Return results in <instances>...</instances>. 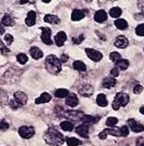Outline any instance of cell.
Listing matches in <instances>:
<instances>
[{
	"label": "cell",
	"mask_w": 144,
	"mask_h": 146,
	"mask_svg": "<svg viewBox=\"0 0 144 146\" xmlns=\"http://www.w3.org/2000/svg\"><path fill=\"white\" fill-rule=\"evenodd\" d=\"M43 139L50 146H61L65 142V137L54 128L47 129L43 134Z\"/></svg>",
	"instance_id": "6da1fadb"
},
{
	"label": "cell",
	"mask_w": 144,
	"mask_h": 146,
	"mask_svg": "<svg viewBox=\"0 0 144 146\" xmlns=\"http://www.w3.org/2000/svg\"><path fill=\"white\" fill-rule=\"evenodd\" d=\"M45 67L52 74H58L61 71V61L55 55H49L45 59Z\"/></svg>",
	"instance_id": "7a4b0ae2"
},
{
	"label": "cell",
	"mask_w": 144,
	"mask_h": 146,
	"mask_svg": "<svg viewBox=\"0 0 144 146\" xmlns=\"http://www.w3.org/2000/svg\"><path fill=\"white\" fill-rule=\"evenodd\" d=\"M130 100V98L129 96L125 94V92H119V94H117L115 98H114V100L112 102V108L115 111L119 109L121 106H126L128 104V102Z\"/></svg>",
	"instance_id": "3957f363"
},
{
	"label": "cell",
	"mask_w": 144,
	"mask_h": 146,
	"mask_svg": "<svg viewBox=\"0 0 144 146\" xmlns=\"http://www.w3.org/2000/svg\"><path fill=\"white\" fill-rule=\"evenodd\" d=\"M18 134L23 139H31L35 135V128L31 126H23L18 129Z\"/></svg>",
	"instance_id": "277c9868"
},
{
	"label": "cell",
	"mask_w": 144,
	"mask_h": 146,
	"mask_svg": "<svg viewBox=\"0 0 144 146\" xmlns=\"http://www.w3.org/2000/svg\"><path fill=\"white\" fill-rule=\"evenodd\" d=\"M108 134H111L113 137H121V128H107L103 131L99 133V139L104 140Z\"/></svg>",
	"instance_id": "5b68a950"
},
{
	"label": "cell",
	"mask_w": 144,
	"mask_h": 146,
	"mask_svg": "<svg viewBox=\"0 0 144 146\" xmlns=\"http://www.w3.org/2000/svg\"><path fill=\"white\" fill-rule=\"evenodd\" d=\"M85 53H86V55L88 56V58H89L90 60L95 61V62H98V61H100V60L102 59V57H103V56H102V54L100 53L99 50H93V48H86Z\"/></svg>",
	"instance_id": "8992f818"
},
{
	"label": "cell",
	"mask_w": 144,
	"mask_h": 146,
	"mask_svg": "<svg viewBox=\"0 0 144 146\" xmlns=\"http://www.w3.org/2000/svg\"><path fill=\"white\" fill-rule=\"evenodd\" d=\"M13 100L15 101L19 106H23V105H25L26 103H27L28 97L26 94H24V92H22V91H16V92L14 94Z\"/></svg>",
	"instance_id": "52a82bcc"
},
{
	"label": "cell",
	"mask_w": 144,
	"mask_h": 146,
	"mask_svg": "<svg viewBox=\"0 0 144 146\" xmlns=\"http://www.w3.org/2000/svg\"><path fill=\"white\" fill-rule=\"evenodd\" d=\"M42 35H41V40L44 42L46 45L52 44V39H51V29L47 27H42Z\"/></svg>",
	"instance_id": "ba28073f"
},
{
	"label": "cell",
	"mask_w": 144,
	"mask_h": 146,
	"mask_svg": "<svg viewBox=\"0 0 144 146\" xmlns=\"http://www.w3.org/2000/svg\"><path fill=\"white\" fill-rule=\"evenodd\" d=\"M65 116L73 119V120H82L85 114L82 111H68L65 113Z\"/></svg>",
	"instance_id": "9c48e42d"
},
{
	"label": "cell",
	"mask_w": 144,
	"mask_h": 146,
	"mask_svg": "<svg viewBox=\"0 0 144 146\" xmlns=\"http://www.w3.org/2000/svg\"><path fill=\"white\" fill-rule=\"evenodd\" d=\"M79 92L84 97H90L94 94V88H93V86L89 85V84H84V85H82V86L80 87Z\"/></svg>",
	"instance_id": "30bf717a"
},
{
	"label": "cell",
	"mask_w": 144,
	"mask_h": 146,
	"mask_svg": "<svg viewBox=\"0 0 144 146\" xmlns=\"http://www.w3.org/2000/svg\"><path fill=\"white\" fill-rule=\"evenodd\" d=\"M128 126L133 132H142L144 130V126L141 123H137L135 119H128Z\"/></svg>",
	"instance_id": "8fae6325"
},
{
	"label": "cell",
	"mask_w": 144,
	"mask_h": 146,
	"mask_svg": "<svg viewBox=\"0 0 144 146\" xmlns=\"http://www.w3.org/2000/svg\"><path fill=\"white\" fill-rule=\"evenodd\" d=\"M114 44H115V46L118 47V48H125V47L128 46V40H127L126 36H118L116 39H115Z\"/></svg>",
	"instance_id": "7c38bea8"
},
{
	"label": "cell",
	"mask_w": 144,
	"mask_h": 146,
	"mask_svg": "<svg viewBox=\"0 0 144 146\" xmlns=\"http://www.w3.org/2000/svg\"><path fill=\"white\" fill-rule=\"evenodd\" d=\"M66 40H67V35H66L63 31L58 32V33L55 36V39H54L56 45L59 46V47H60V46H63V44H65Z\"/></svg>",
	"instance_id": "4fadbf2b"
},
{
	"label": "cell",
	"mask_w": 144,
	"mask_h": 146,
	"mask_svg": "<svg viewBox=\"0 0 144 146\" xmlns=\"http://www.w3.org/2000/svg\"><path fill=\"white\" fill-rule=\"evenodd\" d=\"M94 18L97 23H103V22L107 21V18H108V14H107V12L104 10H99V11H97L95 13Z\"/></svg>",
	"instance_id": "5bb4252c"
},
{
	"label": "cell",
	"mask_w": 144,
	"mask_h": 146,
	"mask_svg": "<svg viewBox=\"0 0 144 146\" xmlns=\"http://www.w3.org/2000/svg\"><path fill=\"white\" fill-rule=\"evenodd\" d=\"M66 103H67L68 106H70V108H74V106H77L79 104V99H77V97L75 94H69V96L67 97V99H66Z\"/></svg>",
	"instance_id": "9a60e30c"
},
{
	"label": "cell",
	"mask_w": 144,
	"mask_h": 146,
	"mask_svg": "<svg viewBox=\"0 0 144 146\" xmlns=\"http://www.w3.org/2000/svg\"><path fill=\"white\" fill-rule=\"evenodd\" d=\"M36 16L37 14L35 11H29L26 16V19H25V23L27 25L28 27H31L36 24Z\"/></svg>",
	"instance_id": "2e32d148"
},
{
	"label": "cell",
	"mask_w": 144,
	"mask_h": 146,
	"mask_svg": "<svg viewBox=\"0 0 144 146\" xmlns=\"http://www.w3.org/2000/svg\"><path fill=\"white\" fill-rule=\"evenodd\" d=\"M85 16V12L82 11V10H73V12L71 14V19L73 22H77V21H81Z\"/></svg>",
	"instance_id": "e0dca14e"
},
{
	"label": "cell",
	"mask_w": 144,
	"mask_h": 146,
	"mask_svg": "<svg viewBox=\"0 0 144 146\" xmlns=\"http://www.w3.org/2000/svg\"><path fill=\"white\" fill-rule=\"evenodd\" d=\"M30 55L33 59H40L43 57V52L38 46H32L30 48Z\"/></svg>",
	"instance_id": "ac0fdd59"
},
{
	"label": "cell",
	"mask_w": 144,
	"mask_h": 146,
	"mask_svg": "<svg viewBox=\"0 0 144 146\" xmlns=\"http://www.w3.org/2000/svg\"><path fill=\"white\" fill-rule=\"evenodd\" d=\"M15 24V21H14L13 16H11L10 14H5V16L2 17V22H1V25L3 26H9V27H12Z\"/></svg>",
	"instance_id": "d6986e66"
},
{
	"label": "cell",
	"mask_w": 144,
	"mask_h": 146,
	"mask_svg": "<svg viewBox=\"0 0 144 146\" xmlns=\"http://www.w3.org/2000/svg\"><path fill=\"white\" fill-rule=\"evenodd\" d=\"M115 85H116V80H115V78H112V76L105 78L103 80V82H102V86L104 88H112Z\"/></svg>",
	"instance_id": "ffe728a7"
},
{
	"label": "cell",
	"mask_w": 144,
	"mask_h": 146,
	"mask_svg": "<svg viewBox=\"0 0 144 146\" xmlns=\"http://www.w3.org/2000/svg\"><path fill=\"white\" fill-rule=\"evenodd\" d=\"M51 99H52V97H51V95L49 94V92H43V94H41L39 98H37L36 99V103L37 104L46 103V102H49Z\"/></svg>",
	"instance_id": "44dd1931"
},
{
	"label": "cell",
	"mask_w": 144,
	"mask_h": 146,
	"mask_svg": "<svg viewBox=\"0 0 144 146\" xmlns=\"http://www.w3.org/2000/svg\"><path fill=\"white\" fill-rule=\"evenodd\" d=\"M44 22L49 24H58L60 22V19L58 18L57 15L54 14H46L44 16Z\"/></svg>",
	"instance_id": "7402d4cb"
},
{
	"label": "cell",
	"mask_w": 144,
	"mask_h": 146,
	"mask_svg": "<svg viewBox=\"0 0 144 146\" xmlns=\"http://www.w3.org/2000/svg\"><path fill=\"white\" fill-rule=\"evenodd\" d=\"M77 133L82 137H88V127L86 125H81L77 128Z\"/></svg>",
	"instance_id": "603a6c76"
},
{
	"label": "cell",
	"mask_w": 144,
	"mask_h": 146,
	"mask_svg": "<svg viewBox=\"0 0 144 146\" xmlns=\"http://www.w3.org/2000/svg\"><path fill=\"white\" fill-rule=\"evenodd\" d=\"M115 64H116V68L118 69V70H122V71H125L128 67H129V61L127 59H119L118 61H116L115 62Z\"/></svg>",
	"instance_id": "cb8c5ba5"
},
{
	"label": "cell",
	"mask_w": 144,
	"mask_h": 146,
	"mask_svg": "<svg viewBox=\"0 0 144 146\" xmlns=\"http://www.w3.org/2000/svg\"><path fill=\"white\" fill-rule=\"evenodd\" d=\"M96 102H97V104L99 105V106H101V108H104V106L108 105V99H107V97L104 96L103 94H100V95L97 96Z\"/></svg>",
	"instance_id": "d4e9b609"
},
{
	"label": "cell",
	"mask_w": 144,
	"mask_h": 146,
	"mask_svg": "<svg viewBox=\"0 0 144 146\" xmlns=\"http://www.w3.org/2000/svg\"><path fill=\"white\" fill-rule=\"evenodd\" d=\"M83 121H84V125H89V123H97L98 120H99V117L98 116H90V115H85L83 119H82Z\"/></svg>",
	"instance_id": "484cf974"
},
{
	"label": "cell",
	"mask_w": 144,
	"mask_h": 146,
	"mask_svg": "<svg viewBox=\"0 0 144 146\" xmlns=\"http://www.w3.org/2000/svg\"><path fill=\"white\" fill-rule=\"evenodd\" d=\"M114 25H115V27H116L117 29H121V30H124V29H126V28L128 27V23H127L125 19H123V18L116 19Z\"/></svg>",
	"instance_id": "4316f807"
},
{
	"label": "cell",
	"mask_w": 144,
	"mask_h": 146,
	"mask_svg": "<svg viewBox=\"0 0 144 146\" xmlns=\"http://www.w3.org/2000/svg\"><path fill=\"white\" fill-rule=\"evenodd\" d=\"M73 68L75 69L77 71H80V72H84L86 71V66L84 62H82L80 60H77L73 62Z\"/></svg>",
	"instance_id": "83f0119b"
},
{
	"label": "cell",
	"mask_w": 144,
	"mask_h": 146,
	"mask_svg": "<svg viewBox=\"0 0 144 146\" xmlns=\"http://www.w3.org/2000/svg\"><path fill=\"white\" fill-rule=\"evenodd\" d=\"M110 15H111L112 17L118 19V17L122 15V9L118 8V7H114V8H112V9L110 10Z\"/></svg>",
	"instance_id": "f1b7e54d"
},
{
	"label": "cell",
	"mask_w": 144,
	"mask_h": 146,
	"mask_svg": "<svg viewBox=\"0 0 144 146\" xmlns=\"http://www.w3.org/2000/svg\"><path fill=\"white\" fill-rule=\"evenodd\" d=\"M69 96V91L65 88H60L55 91V97L56 98H67Z\"/></svg>",
	"instance_id": "f546056e"
},
{
	"label": "cell",
	"mask_w": 144,
	"mask_h": 146,
	"mask_svg": "<svg viewBox=\"0 0 144 146\" xmlns=\"http://www.w3.org/2000/svg\"><path fill=\"white\" fill-rule=\"evenodd\" d=\"M60 128L63 129V131H72L73 130V123L68 121V120H65L63 123H60Z\"/></svg>",
	"instance_id": "4dcf8cb0"
},
{
	"label": "cell",
	"mask_w": 144,
	"mask_h": 146,
	"mask_svg": "<svg viewBox=\"0 0 144 146\" xmlns=\"http://www.w3.org/2000/svg\"><path fill=\"white\" fill-rule=\"evenodd\" d=\"M67 145L68 146H80L81 145V141L75 139V137H68Z\"/></svg>",
	"instance_id": "1f68e13d"
},
{
	"label": "cell",
	"mask_w": 144,
	"mask_h": 146,
	"mask_svg": "<svg viewBox=\"0 0 144 146\" xmlns=\"http://www.w3.org/2000/svg\"><path fill=\"white\" fill-rule=\"evenodd\" d=\"M16 59H17V61L21 64H25L28 61V57H27V55H25V54H18L17 56H16Z\"/></svg>",
	"instance_id": "d6a6232c"
},
{
	"label": "cell",
	"mask_w": 144,
	"mask_h": 146,
	"mask_svg": "<svg viewBox=\"0 0 144 146\" xmlns=\"http://www.w3.org/2000/svg\"><path fill=\"white\" fill-rule=\"evenodd\" d=\"M110 59L112 60L113 62H116V61H118L119 59H122V57H121V54H119V53L113 52V53L110 54Z\"/></svg>",
	"instance_id": "836d02e7"
},
{
	"label": "cell",
	"mask_w": 144,
	"mask_h": 146,
	"mask_svg": "<svg viewBox=\"0 0 144 146\" xmlns=\"http://www.w3.org/2000/svg\"><path fill=\"white\" fill-rule=\"evenodd\" d=\"M135 33L139 36H144V24H141L135 28Z\"/></svg>",
	"instance_id": "e575fe53"
},
{
	"label": "cell",
	"mask_w": 144,
	"mask_h": 146,
	"mask_svg": "<svg viewBox=\"0 0 144 146\" xmlns=\"http://www.w3.org/2000/svg\"><path fill=\"white\" fill-rule=\"evenodd\" d=\"M0 50H1V53H2L3 55H7V54H9L10 53L9 48L5 46V42L1 41V40H0Z\"/></svg>",
	"instance_id": "d590c367"
},
{
	"label": "cell",
	"mask_w": 144,
	"mask_h": 146,
	"mask_svg": "<svg viewBox=\"0 0 144 146\" xmlns=\"http://www.w3.org/2000/svg\"><path fill=\"white\" fill-rule=\"evenodd\" d=\"M118 121V119L116 117H109L107 119V126H110V127H113V126H115Z\"/></svg>",
	"instance_id": "8d00e7d4"
},
{
	"label": "cell",
	"mask_w": 144,
	"mask_h": 146,
	"mask_svg": "<svg viewBox=\"0 0 144 146\" xmlns=\"http://www.w3.org/2000/svg\"><path fill=\"white\" fill-rule=\"evenodd\" d=\"M9 123L7 121V120H5V119H1L0 120V130L1 131H5V130H7V129H9Z\"/></svg>",
	"instance_id": "74e56055"
},
{
	"label": "cell",
	"mask_w": 144,
	"mask_h": 146,
	"mask_svg": "<svg viewBox=\"0 0 144 146\" xmlns=\"http://www.w3.org/2000/svg\"><path fill=\"white\" fill-rule=\"evenodd\" d=\"M8 101L7 99V95H5V92L3 90H1L0 89V104H3Z\"/></svg>",
	"instance_id": "f35d334b"
},
{
	"label": "cell",
	"mask_w": 144,
	"mask_h": 146,
	"mask_svg": "<svg viewBox=\"0 0 144 146\" xmlns=\"http://www.w3.org/2000/svg\"><path fill=\"white\" fill-rule=\"evenodd\" d=\"M5 43L8 44V45H11L12 43H13V41H14V38H13V36H11V35H5Z\"/></svg>",
	"instance_id": "ab89813d"
},
{
	"label": "cell",
	"mask_w": 144,
	"mask_h": 146,
	"mask_svg": "<svg viewBox=\"0 0 144 146\" xmlns=\"http://www.w3.org/2000/svg\"><path fill=\"white\" fill-rule=\"evenodd\" d=\"M129 134V128L126 126H123L121 128V137H127Z\"/></svg>",
	"instance_id": "60d3db41"
},
{
	"label": "cell",
	"mask_w": 144,
	"mask_h": 146,
	"mask_svg": "<svg viewBox=\"0 0 144 146\" xmlns=\"http://www.w3.org/2000/svg\"><path fill=\"white\" fill-rule=\"evenodd\" d=\"M142 90H143V87L141 86V85H135V88H133V92H135V95H139V94H141L142 92Z\"/></svg>",
	"instance_id": "b9f144b4"
},
{
	"label": "cell",
	"mask_w": 144,
	"mask_h": 146,
	"mask_svg": "<svg viewBox=\"0 0 144 146\" xmlns=\"http://www.w3.org/2000/svg\"><path fill=\"white\" fill-rule=\"evenodd\" d=\"M118 73H119V70L117 68H113L112 70H111V75H112V78L118 76Z\"/></svg>",
	"instance_id": "7bdbcfd3"
},
{
	"label": "cell",
	"mask_w": 144,
	"mask_h": 146,
	"mask_svg": "<svg viewBox=\"0 0 144 146\" xmlns=\"http://www.w3.org/2000/svg\"><path fill=\"white\" fill-rule=\"evenodd\" d=\"M138 7H139V9L141 10V12L143 13V17H144V1H139V2H138Z\"/></svg>",
	"instance_id": "ee69618b"
},
{
	"label": "cell",
	"mask_w": 144,
	"mask_h": 146,
	"mask_svg": "<svg viewBox=\"0 0 144 146\" xmlns=\"http://www.w3.org/2000/svg\"><path fill=\"white\" fill-rule=\"evenodd\" d=\"M68 59H69V56H67V55H61V57H60V61L61 62H67Z\"/></svg>",
	"instance_id": "f6af8a7d"
},
{
	"label": "cell",
	"mask_w": 144,
	"mask_h": 146,
	"mask_svg": "<svg viewBox=\"0 0 144 146\" xmlns=\"http://www.w3.org/2000/svg\"><path fill=\"white\" fill-rule=\"evenodd\" d=\"M83 40H84V36H80L79 38H77V39H73L74 43H77V44H79V43H81Z\"/></svg>",
	"instance_id": "bcb514c9"
},
{
	"label": "cell",
	"mask_w": 144,
	"mask_h": 146,
	"mask_svg": "<svg viewBox=\"0 0 144 146\" xmlns=\"http://www.w3.org/2000/svg\"><path fill=\"white\" fill-rule=\"evenodd\" d=\"M2 33H5V27H3V26L0 24V36H1Z\"/></svg>",
	"instance_id": "7dc6e473"
},
{
	"label": "cell",
	"mask_w": 144,
	"mask_h": 146,
	"mask_svg": "<svg viewBox=\"0 0 144 146\" xmlns=\"http://www.w3.org/2000/svg\"><path fill=\"white\" fill-rule=\"evenodd\" d=\"M140 113L144 115V106H143V108H141V109H140Z\"/></svg>",
	"instance_id": "c3c4849f"
},
{
	"label": "cell",
	"mask_w": 144,
	"mask_h": 146,
	"mask_svg": "<svg viewBox=\"0 0 144 146\" xmlns=\"http://www.w3.org/2000/svg\"><path fill=\"white\" fill-rule=\"evenodd\" d=\"M141 146H144V143H143V144H142V145H141Z\"/></svg>",
	"instance_id": "681fc988"
}]
</instances>
